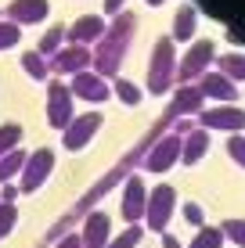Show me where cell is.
<instances>
[{"label": "cell", "mask_w": 245, "mask_h": 248, "mask_svg": "<svg viewBox=\"0 0 245 248\" xmlns=\"http://www.w3.org/2000/svg\"><path fill=\"white\" fill-rule=\"evenodd\" d=\"M22 68L29 72V79H47L50 76V65H47V58L40 54V50H25L22 54Z\"/></svg>", "instance_id": "cell-23"}, {"label": "cell", "mask_w": 245, "mask_h": 248, "mask_svg": "<svg viewBox=\"0 0 245 248\" xmlns=\"http://www.w3.org/2000/svg\"><path fill=\"white\" fill-rule=\"evenodd\" d=\"M133 32H137V15L123 7V11L105 25L101 40L94 44V50H90V68H94L98 76H119V65H123L126 50H130V44H133Z\"/></svg>", "instance_id": "cell-1"}, {"label": "cell", "mask_w": 245, "mask_h": 248, "mask_svg": "<svg viewBox=\"0 0 245 248\" xmlns=\"http://www.w3.org/2000/svg\"><path fill=\"white\" fill-rule=\"evenodd\" d=\"M145 237V230H141V223H126V230L115 241H108V248H137V241Z\"/></svg>", "instance_id": "cell-27"}, {"label": "cell", "mask_w": 245, "mask_h": 248, "mask_svg": "<svg viewBox=\"0 0 245 248\" xmlns=\"http://www.w3.org/2000/svg\"><path fill=\"white\" fill-rule=\"evenodd\" d=\"M198 123H202V130H231V133H242V130H245V108H238V105L202 108V112H198Z\"/></svg>", "instance_id": "cell-9"}, {"label": "cell", "mask_w": 245, "mask_h": 248, "mask_svg": "<svg viewBox=\"0 0 245 248\" xmlns=\"http://www.w3.org/2000/svg\"><path fill=\"white\" fill-rule=\"evenodd\" d=\"M180 140H184V137H177V133L155 137V140H151V148H148V155L141 158V166H145L148 173H166V169L180 158Z\"/></svg>", "instance_id": "cell-8"}, {"label": "cell", "mask_w": 245, "mask_h": 248, "mask_svg": "<svg viewBox=\"0 0 245 248\" xmlns=\"http://www.w3.org/2000/svg\"><path fill=\"white\" fill-rule=\"evenodd\" d=\"M195 25H198V7L184 0V4L177 7V15H173V32L170 36L173 40H191L195 36Z\"/></svg>", "instance_id": "cell-19"}, {"label": "cell", "mask_w": 245, "mask_h": 248, "mask_svg": "<svg viewBox=\"0 0 245 248\" xmlns=\"http://www.w3.org/2000/svg\"><path fill=\"white\" fill-rule=\"evenodd\" d=\"M47 11H50L47 0H11V4L4 7V15H7V18H11L15 25L40 22V18H47Z\"/></svg>", "instance_id": "cell-16"}, {"label": "cell", "mask_w": 245, "mask_h": 248, "mask_svg": "<svg viewBox=\"0 0 245 248\" xmlns=\"http://www.w3.org/2000/svg\"><path fill=\"white\" fill-rule=\"evenodd\" d=\"M18 36H22V25H15L11 18H0V50L15 47V44H18Z\"/></svg>", "instance_id": "cell-28"}, {"label": "cell", "mask_w": 245, "mask_h": 248, "mask_svg": "<svg viewBox=\"0 0 245 248\" xmlns=\"http://www.w3.org/2000/svg\"><path fill=\"white\" fill-rule=\"evenodd\" d=\"M76 108H72V90L69 83H62V76H54V79L47 83V123L54 126V130H65V126L72 123Z\"/></svg>", "instance_id": "cell-5"}, {"label": "cell", "mask_w": 245, "mask_h": 248, "mask_svg": "<svg viewBox=\"0 0 245 248\" xmlns=\"http://www.w3.org/2000/svg\"><path fill=\"white\" fill-rule=\"evenodd\" d=\"M83 248H108L112 241V219H108V212L101 209H90L87 216H83Z\"/></svg>", "instance_id": "cell-11"}, {"label": "cell", "mask_w": 245, "mask_h": 248, "mask_svg": "<svg viewBox=\"0 0 245 248\" xmlns=\"http://www.w3.org/2000/svg\"><path fill=\"white\" fill-rule=\"evenodd\" d=\"M220 230H224V237H231V241L234 245H242L245 248V219H224V223H220Z\"/></svg>", "instance_id": "cell-30"}, {"label": "cell", "mask_w": 245, "mask_h": 248, "mask_svg": "<svg viewBox=\"0 0 245 248\" xmlns=\"http://www.w3.org/2000/svg\"><path fill=\"white\" fill-rule=\"evenodd\" d=\"M216 72H224L227 79H245V54L242 50H227L216 58Z\"/></svg>", "instance_id": "cell-20"}, {"label": "cell", "mask_w": 245, "mask_h": 248, "mask_svg": "<svg viewBox=\"0 0 245 248\" xmlns=\"http://www.w3.org/2000/svg\"><path fill=\"white\" fill-rule=\"evenodd\" d=\"M145 205H148V187H145V180H141L137 173H130L126 184H123V202H119L123 219H126V223L145 219Z\"/></svg>", "instance_id": "cell-10"}, {"label": "cell", "mask_w": 245, "mask_h": 248, "mask_svg": "<svg viewBox=\"0 0 245 248\" xmlns=\"http://www.w3.org/2000/svg\"><path fill=\"white\" fill-rule=\"evenodd\" d=\"M69 90H72V97H83V101H108V83H105V76H98V72H76L72 76V83H69Z\"/></svg>", "instance_id": "cell-13"}, {"label": "cell", "mask_w": 245, "mask_h": 248, "mask_svg": "<svg viewBox=\"0 0 245 248\" xmlns=\"http://www.w3.org/2000/svg\"><path fill=\"white\" fill-rule=\"evenodd\" d=\"M54 248H83L80 234H62V241H54Z\"/></svg>", "instance_id": "cell-33"}, {"label": "cell", "mask_w": 245, "mask_h": 248, "mask_svg": "<svg viewBox=\"0 0 245 248\" xmlns=\"http://www.w3.org/2000/svg\"><path fill=\"white\" fill-rule=\"evenodd\" d=\"M198 90L206 93V97H213V101H224V105H234V101H238V87H234V79H227L224 72H202Z\"/></svg>", "instance_id": "cell-15"}, {"label": "cell", "mask_w": 245, "mask_h": 248, "mask_svg": "<svg viewBox=\"0 0 245 248\" xmlns=\"http://www.w3.org/2000/svg\"><path fill=\"white\" fill-rule=\"evenodd\" d=\"M115 93L123 105H141V83L126 79V76H115Z\"/></svg>", "instance_id": "cell-25"}, {"label": "cell", "mask_w": 245, "mask_h": 248, "mask_svg": "<svg viewBox=\"0 0 245 248\" xmlns=\"http://www.w3.org/2000/svg\"><path fill=\"white\" fill-rule=\"evenodd\" d=\"M173 209H177V191H173V184H155V187L148 191V205H145V223H148V230L166 234Z\"/></svg>", "instance_id": "cell-3"}, {"label": "cell", "mask_w": 245, "mask_h": 248, "mask_svg": "<svg viewBox=\"0 0 245 248\" xmlns=\"http://www.w3.org/2000/svg\"><path fill=\"white\" fill-rule=\"evenodd\" d=\"M101 123H105V115H101L98 108H90V112H83V115H72V123L62 130V144L69 151H80L83 144L94 140V133L101 130Z\"/></svg>", "instance_id": "cell-7"}, {"label": "cell", "mask_w": 245, "mask_h": 248, "mask_svg": "<svg viewBox=\"0 0 245 248\" xmlns=\"http://www.w3.org/2000/svg\"><path fill=\"white\" fill-rule=\"evenodd\" d=\"M148 4H151V7H159V4H163V0H148Z\"/></svg>", "instance_id": "cell-37"}, {"label": "cell", "mask_w": 245, "mask_h": 248, "mask_svg": "<svg viewBox=\"0 0 245 248\" xmlns=\"http://www.w3.org/2000/svg\"><path fill=\"white\" fill-rule=\"evenodd\" d=\"M18 140H22V126L18 123H0V155L11 151V148H18Z\"/></svg>", "instance_id": "cell-26"}, {"label": "cell", "mask_w": 245, "mask_h": 248, "mask_svg": "<svg viewBox=\"0 0 245 248\" xmlns=\"http://www.w3.org/2000/svg\"><path fill=\"white\" fill-rule=\"evenodd\" d=\"M0 15H4V11H0Z\"/></svg>", "instance_id": "cell-38"}, {"label": "cell", "mask_w": 245, "mask_h": 248, "mask_svg": "<svg viewBox=\"0 0 245 248\" xmlns=\"http://www.w3.org/2000/svg\"><path fill=\"white\" fill-rule=\"evenodd\" d=\"M123 4H126V0H105V15H112V18H115V15L123 11Z\"/></svg>", "instance_id": "cell-35"}, {"label": "cell", "mask_w": 245, "mask_h": 248, "mask_svg": "<svg viewBox=\"0 0 245 248\" xmlns=\"http://www.w3.org/2000/svg\"><path fill=\"white\" fill-rule=\"evenodd\" d=\"M25 166V151L22 148H11L0 155V184H11V176H18Z\"/></svg>", "instance_id": "cell-21"}, {"label": "cell", "mask_w": 245, "mask_h": 248, "mask_svg": "<svg viewBox=\"0 0 245 248\" xmlns=\"http://www.w3.org/2000/svg\"><path fill=\"white\" fill-rule=\"evenodd\" d=\"M105 18L101 15H80L69 29H65V40H72V44H80V47H87V44H98L101 40V32H105Z\"/></svg>", "instance_id": "cell-14"}, {"label": "cell", "mask_w": 245, "mask_h": 248, "mask_svg": "<svg viewBox=\"0 0 245 248\" xmlns=\"http://www.w3.org/2000/svg\"><path fill=\"white\" fill-rule=\"evenodd\" d=\"M227 155L245 169V133H231V137H227Z\"/></svg>", "instance_id": "cell-31"}, {"label": "cell", "mask_w": 245, "mask_h": 248, "mask_svg": "<svg viewBox=\"0 0 245 248\" xmlns=\"http://www.w3.org/2000/svg\"><path fill=\"white\" fill-rule=\"evenodd\" d=\"M62 40H65V25H50V29L44 32V36H40V54H54V50H62Z\"/></svg>", "instance_id": "cell-24"}, {"label": "cell", "mask_w": 245, "mask_h": 248, "mask_svg": "<svg viewBox=\"0 0 245 248\" xmlns=\"http://www.w3.org/2000/svg\"><path fill=\"white\" fill-rule=\"evenodd\" d=\"M15 219H18L15 202H0V237H7V234L15 230Z\"/></svg>", "instance_id": "cell-29"}, {"label": "cell", "mask_w": 245, "mask_h": 248, "mask_svg": "<svg viewBox=\"0 0 245 248\" xmlns=\"http://www.w3.org/2000/svg\"><path fill=\"white\" fill-rule=\"evenodd\" d=\"M50 72H87L90 68V47H80V44H69V47H62V50H54V54H50Z\"/></svg>", "instance_id": "cell-12"}, {"label": "cell", "mask_w": 245, "mask_h": 248, "mask_svg": "<svg viewBox=\"0 0 245 248\" xmlns=\"http://www.w3.org/2000/svg\"><path fill=\"white\" fill-rule=\"evenodd\" d=\"M177 79V54L173 36H159L148 54V93H166Z\"/></svg>", "instance_id": "cell-2"}, {"label": "cell", "mask_w": 245, "mask_h": 248, "mask_svg": "<svg viewBox=\"0 0 245 248\" xmlns=\"http://www.w3.org/2000/svg\"><path fill=\"white\" fill-rule=\"evenodd\" d=\"M202 101H206V93L198 90V83H180L177 87V97L170 105V115H191V112H202Z\"/></svg>", "instance_id": "cell-17"}, {"label": "cell", "mask_w": 245, "mask_h": 248, "mask_svg": "<svg viewBox=\"0 0 245 248\" xmlns=\"http://www.w3.org/2000/svg\"><path fill=\"white\" fill-rule=\"evenodd\" d=\"M224 230L220 227H213V223H202L198 227V234H195V241H191L188 248H224Z\"/></svg>", "instance_id": "cell-22"}, {"label": "cell", "mask_w": 245, "mask_h": 248, "mask_svg": "<svg viewBox=\"0 0 245 248\" xmlns=\"http://www.w3.org/2000/svg\"><path fill=\"white\" fill-rule=\"evenodd\" d=\"M209 151V130H202V126H195L188 137L180 140V162L184 166H195V162Z\"/></svg>", "instance_id": "cell-18"}, {"label": "cell", "mask_w": 245, "mask_h": 248, "mask_svg": "<svg viewBox=\"0 0 245 248\" xmlns=\"http://www.w3.org/2000/svg\"><path fill=\"white\" fill-rule=\"evenodd\" d=\"M184 219H188V223H195V227H202V223H206L202 205H198V202H184Z\"/></svg>", "instance_id": "cell-32"}, {"label": "cell", "mask_w": 245, "mask_h": 248, "mask_svg": "<svg viewBox=\"0 0 245 248\" xmlns=\"http://www.w3.org/2000/svg\"><path fill=\"white\" fill-rule=\"evenodd\" d=\"M163 248H180V241H177V234H170V230H166V234H163Z\"/></svg>", "instance_id": "cell-36"}, {"label": "cell", "mask_w": 245, "mask_h": 248, "mask_svg": "<svg viewBox=\"0 0 245 248\" xmlns=\"http://www.w3.org/2000/svg\"><path fill=\"white\" fill-rule=\"evenodd\" d=\"M216 58V44L213 40H195L188 50H184V58L177 62V79L180 83H195L202 72H209V62Z\"/></svg>", "instance_id": "cell-4"}, {"label": "cell", "mask_w": 245, "mask_h": 248, "mask_svg": "<svg viewBox=\"0 0 245 248\" xmlns=\"http://www.w3.org/2000/svg\"><path fill=\"white\" fill-rule=\"evenodd\" d=\"M50 169H54V148H36L33 155H25V166H22V184H18V191H25V194L40 191V187L47 184Z\"/></svg>", "instance_id": "cell-6"}, {"label": "cell", "mask_w": 245, "mask_h": 248, "mask_svg": "<svg viewBox=\"0 0 245 248\" xmlns=\"http://www.w3.org/2000/svg\"><path fill=\"white\" fill-rule=\"evenodd\" d=\"M15 194H18V187H15V184H4V187H0V202H15Z\"/></svg>", "instance_id": "cell-34"}]
</instances>
